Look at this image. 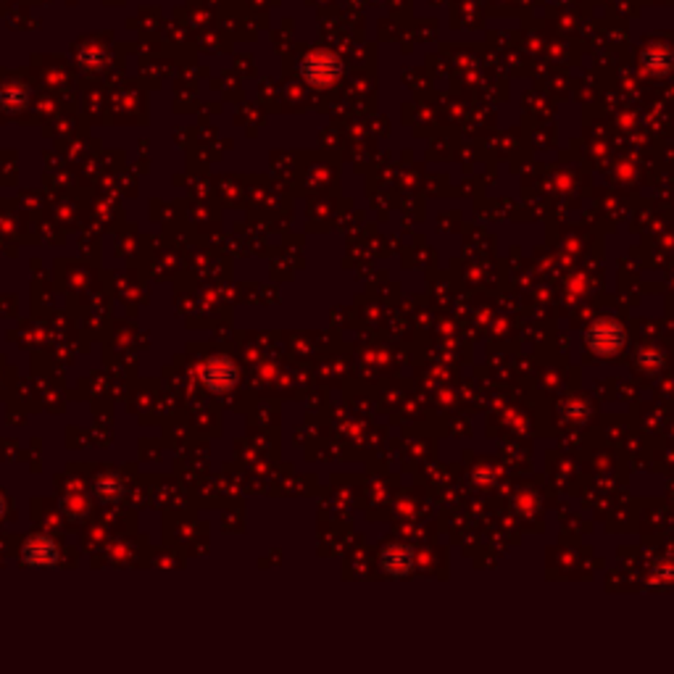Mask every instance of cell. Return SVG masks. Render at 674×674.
<instances>
[{
  "label": "cell",
  "mask_w": 674,
  "mask_h": 674,
  "mask_svg": "<svg viewBox=\"0 0 674 674\" xmlns=\"http://www.w3.org/2000/svg\"><path fill=\"white\" fill-rule=\"evenodd\" d=\"M21 556H24V564H32V567H53L59 564V545L45 537V535H32L24 548H21Z\"/></svg>",
  "instance_id": "cell-1"
},
{
  "label": "cell",
  "mask_w": 674,
  "mask_h": 674,
  "mask_svg": "<svg viewBox=\"0 0 674 674\" xmlns=\"http://www.w3.org/2000/svg\"><path fill=\"white\" fill-rule=\"evenodd\" d=\"M234 379H237V372H234V367H232L226 359H211V361L203 367V382H206L209 387L219 390V393L226 390V387H232Z\"/></svg>",
  "instance_id": "cell-2"
},
{
  "label": "cell",
  "mask_w": 674,
  "mask_h": 674,
  "mask_svg": "<svg viewBox=\"0 0 674 674\" xmlns=\"http://www.w3.org/2000/svg\"><path fill=\"white\" fill-rule=\"evenodd\" d=\"M95 496L100 498V501H116L119 496H122V480L119 477H114V474H106V477H100L98 482H95Z\"/></svg>",
  "instance_id": "cell-3"
},
{
  "label": "cell",
  "mask_w": 674,
  "mask_h": 674,
  "mask_svg": "<svg viewBox=\"0 0 674 674\" xmlns=\"http://www.w3.org/2000/svg\"><path fill=\"white\" fill-rule=\"evenodd\" d=\"M3 514H5V504H3V498H0V519H3Z\"/></svg>",
  "instance_id": "cell-4"
}]
</instances>
